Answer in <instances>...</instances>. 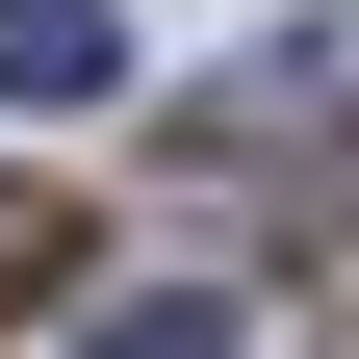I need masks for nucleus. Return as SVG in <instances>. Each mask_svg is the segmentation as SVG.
<instances>
[{"mask_svg": "<svg viewBox=\"0 0 359 359\" xmlns=\"http://www.w3.org/2000/svg\"><path fill=\"white\" fill-rule=\"evenodd\" d=\"M0 103H128V26L103 0H0Z\"/></svg>", "mask_w": 359, "mask_h": 359, "instance_id": "obj_1", "label": "nucleus"}, {"mask_svg": "<svg viewBox=\"0 0 359 359\" xmlns=\"http://www.w3.org/2000/svg\"><path fill=\"white\" fill-rule=\"evenodd\" d=\"M77 359H257V334H231V283H154V308H103Z\"/></svg>", "mask_w": 359, "mask_h": 359, "instance_id": "obj_2", "label": "nucleus"}, {"mask_svg": "<svg viewBox=\"0 0 359 359\" xmlns=\"http://www.w3.org/2000/svg\"><path fill=\"white\" fill-rule=\"evenodd\" d=\"M77 283V205H52V180H0V308H52Z\"/></svg>", "mask_w": 359, "mask_h": 359, "instance_id": "obj_3", "label": "nucleus"}, {"mask_svg": "<svg viewBox=\"0 0 359 359\" xmlns=\"http://www.w3.org/2000/svg\"><path fill=\"white\" fill-rule=\"evenodd\" d=\"M334 231H359V128H334Z\"/></svg>", "mask_w": 359, "mask_h": 359, "instance_id": "obj_4", "label": "nucleus"}]
</instances>
